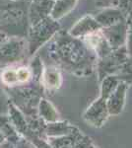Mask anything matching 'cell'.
Segmentation results:
<instances>
[{
  "mask_svg": "<svg viewBox=\"0 0 132 148\" xmlns=\"http://www.w3.org/2000/svg\"><path fill=\"white\" fill-rule=\"evenodd\" d=\"M49 53L55 63L78 77L90 75L97 65L96 54L84 42L70 35L56 36Z\"/></svg>",
  "mask_w": 132,
  "mask_h": 148,
  "instance_id": "cell-1",
  "label": "cell"
},
{
  "mask_svg": "<svg viewBox=\"0 0 132 148\" xmlns=\"http://www.w3.org/2000/svg\"><path fill=\"white\" fill-rule=\"evenodd\" d=\"M59 30V25L50 17H45L32 25L29 31V53L34 54Z\"/></svg>",
  "mask_w": 132,
  "mask_h": 148,
  "instance_id": "cell-2",
  "label": "cell"
},
{
  "mask_svg": "<svg viewBox=\"0 0 132 148\" xmlns=\"http://www.w3.org/2000/svg\"><path fill=\"white\" fill-rule=\"evenodd\" d=\"M26 29V13L17 5H8L0 9V31L16 34L24 33Z\"/></svg>",
  "mask_w": 132,
  "mask_h": 148,
  "instance_id": "cell-3",
  "label": "cell"
},
{
  "mask_svg": "<svg viewBox=\"0 0 132 148\" xmlns=\"http://www.w3.org/2000/svg\"><path fill=\"white\" fill-rule=\"evenodd\" d=\"M128 58L129 56L125 47L114 49L107 56L100 58V61L98 63L99 80L102 81L105 77L109 75H116Z\"/></svg>",
  "mask_w": 132,
  "mask_h": 148,
  "instance_id": "cell-4",
  "label": "cell"
},
{
  "mask_svg": "<svg viewBox=\"0 0 132 148\" xmlns=\"http://www.w3.org/2000/svg\"><path fill=\"white\" fill-rule=\"evenodd\" d=\"M26 42L22 38L14 37L0 42V64L9 65L19 62L25 56Z\"/></svg>",
  "mask_w": 132,
  "mask_h": 148,
  "instance_id": "cell-5",
  "label": "cell"
},
{
  "mask_svg": "<svg viewBox=\"0 0 132 148\" xmlns=\"http://www.w3.org/2000/svg\"><path fill=\"white\" fill-rule=\"evenodd\" d=\"M109 114L107 107V99L100 96L84 112L83 119L95 127H102L107 123Z\"/></svg>",
  "mask_w": 132,
  "mask_h": 148,
  "instance_id": "cell-6",
  "label": "cell"
},
{
  "mask_svg": "<svg viewBox=\"0 0 132 148\" xmlns=\"http://www.w3.org/2000/svg\"><path fill=\"white\" fill-rule=\"evenodd\" d=\"M101 32L112 51L120 49L126 42L127 23L125 21L117 23L110 27L101 29Z\"/></svg>",
  "mask_w": 132,
  "mask_h": 148,
  "instance_id": "cell-7",
  "label": "cell"
},
{
  "mask_svg": "<svg viewBox=\"0 0 132 148\" xmlns=\"http://www.w3.org/2000/svg\"><path fill=\"white\" fill-rule=\"evenodd\" d=\"M128 87L129 85L126 83L119 82L116 89L107 99V107L109 116H117L123 111Z\"/></svg>",
  "mask_w": 132,
  "mask_h": 148,
  "instance_id": "cell-8",
  "label": "cell"
},
{
  "mask_svg": "<svg viewBox=\"0 0 132 148\" xmlns=\"http://www.w3.org/2000/svg\"><path fill=\"white\" fill-rule=\"evenodd\" d=\"M44 90L49 93H54L56 90L60 88L62 84V76L60 70L56 66H49L44 68L40 79Z\"/></svg>",
  "mask_w": 132,
  "mask_h": 148,
  "instance_id": "cell-9",
  "label": "cell"
},
{
  "mask_svg": "<svg viewBox=\"0 0 132 148\" xmlns=\"http://www.w3.org/2000/svg\"><path fill=\"white\" fill-rule=\"evenodd\" d=\"M99 30H101V26L98 24L96 19L91 16H86L78 21L74 27H72L69 35L74 38H80L88 36Z\"/></svg>",
  "mask_w": 132,
  "mask_h": 148,
  "instance_id": "cell-10",
  "label": "cell"
},
{
  "mask_svg": "<svg viewBox=\"0 0 132 148\" xmlns=\"http://www.w3.org/2000/svg\"><path fill=\"white\" fill-rule=\"evenodd\" d=\"M76 126L70 125L67 121H55V123H47L44 128V134L47 137H59L64 135H69L77 131Z\"/></svg>",
  "mask_w": 132,
  "mask_h": 148,
  "instance_id": "cell-11",
  "label": "cell"
},
{
  "mask_svg": "<svg viewBox=\"0 0 132 148\" xmlns=\"http://www.w3.org/2000/svg\"><path fill=\"white\" fill-rule=\"evenodd\" d=\"M83 137L84 135L78 130L69 135L59 137H47L49 140L47 142L52 148H75L78 143L83 139Z\"/></svg>",
  "mask_w": 132,
  "mask_h": 148,
  "instance_id": "cell-12",
  "label": "cell"
},
{
  "mask_svg": "<svg viewBox=\"0 0 132 148\" xmlns=\"http://www.w3.org/2000/svg\"><path fill=\"white\" fill-rule=\"evenodd\" d=\"M53 0H36L31 7L30 20L31 24H35L40 20L47 17V14L50 13L53 6Z\"/></svg>",
  "mask_w": 132,
  "mask_h": 148,
  "instance_id": "cell-13",
  "label": "cell"
},
{
  "mask_svg": "<svg viewBox=\"0 0 132 148\" xmlns=\"http://www.w3.org/2000/svg\"><path fill=\"white\" fill-rule=\"evenodd\" d=\"M96 21L104 28L110 27L117 23L124 22V15L119 9H107L96 17Z\"/></svg>",
  "mask_w": 132,
  "mask_h": 148,
  "instance_id": "cell-14",
  "label": "cell"
},
{
  "mask_svg": "<svg viewBox=\"0 0 132 148\" xmlns=\"http://www.w3.org/2000/svg\"><path fill=\"white\" fill-rule=\"evenodd\" d=\"M38 116L42 119L45 123H55L59 121V114L52 106L51 103H49L45 99H40L38 106Z\"/></svg>",
  "mask_w": 132,
  "mask_h": 148,
  "instance_id": "cell-15",
  "label": "cell"
},
{
  "mask_svg": "<svg viewBox=\"0 0 132 148\" xmlns=\"http://www.w3.org/2000/svg\"><path fill=\"white\" fill-rule=\"evenodd\" d=\"M77 3V0H56L50 11V18L53 20H58L70 12Z\"/></svg>",
  "mask_w": 132,
  "mask_h": 148,
  "instance_id": "cell-16",
  "label": "cell"
},
{
  "mask_svg": "<svg viewBox=\"0 0 132 148\" xmlns=\"http://www.w3.org/2000/svg\"><path fill=\"white\" fill-rule=\"evenodd\" d=\"M0 131L4 135L7 141L16 144L21 139L20 134L12 125L9 116H0Z\"/></svg>",
  "mask_w": 132,
  "mask_h": 148,
  "instance_id": "cell-17",
  "label": "cell"
},
{
  "mask_svg": "<svg viewBox=\"0 0 132 148\" xmlns=\"http://www.w3.org/2000/svg\"><path fill=\"white\" fill-rule=\"evenodd\" d=\"M102 85H101V95L100 96L104 97L105 99H107L109 96L112 93L116 87L118 85L120 80L118 79L116 75H109L105 77L102 81Z\"/></svg>",
  "mask_w": 132,
  "mask_h": 148,
  "instance_id": "cell-18",
  "label": "cell"
},
{
  "mask_svg": "<svg viewBox=\"0 0 132 148\" xmlns=\"http://www.w3.org/2000/svg\"><path fill=\"white\" fill-rule=\"evenodd\" d=\"M116 75L118 77L120 82H124L128 85L132 84V57L129 56V58L123 63Z\"/></svg>",
  "mask_w": 132,
  "mask_h": 148,
  "instance_id": "cell-19",
  "label": "cell"
},
{
  "mask_svg": "<svg viewBox=\"0 0 132 148\" xmlns=\"http://www.w3.org/2000/svg\"><path fill=\"white\" fill-rule=\"evenodd\" d=\"M1 81L4 85L9 88L19 86L16 68L8 67V68L4 69L1 72Z\"/></svg>",
  "mask_w": 132,
  "mask_h": 148,
  "instance_id": "cell-20",
  "label": "cell"
},
{
  "mask_svg": "<svg viewBox=\"0 0 132 148\" xmlns=\"http://www.w3.org/2000/svg\"><path fill=\"white\" fill-rule=\"evenodd\" d=\"M17 77H18L19 86L25 85L32 80V71L28 66H20L17 67Z\"/></svg>",
  "mask_w": 132,
  "mask_h": 148,
  "instance_id": "cell-21",
  "label": "cell"
},
{
  "mask_svg": "<svg viewBox=\"0 0 132 148\" xmlns=\"http://www.w3.org/2000/svg\"><path fill=\"white\" fill-rule=\"evenodd\" d=\"M119 7L124 17L127 16L129 22L132 21V0H119Z\"/></svg>",
  "mask_w": 132,
  "mask_h": 148,
  "instance_id": "cell-22",
  "label": "cell"
},
{
  "mask_svg": "<svg viewBox=\"0 0 132 148\" xmlns=\"http://www.w3.org/2000/svg\"><path fill=\"white\" fill-rule=\"evenodd\" d=\"M126 51L128 56L132 57V21L127 23V34H126Z\"/></svg>",
  "mask_w": 132,
  "mask_h": 148,
  "instance_id": "cell-23",
  "label": "cell"
},
{
  "mask_svg": "<svg viewBox=\"0 0 132 148\" xmlns=\"http://www.w3.org/2000/svg\"><path fill=\"white\" fill-rule=\"evenodd\" d=\"M15 148H31V145L29 144V141L24 138H21L18 142L15 144Z\"/></svg>",
  "mask_w": 132,
  "mask_h": 148,
  "instance_id": "cell-24",
  "label": "cell"
},
{
  "mask_svg": "<svg viewBox=\"0 0 132 148\" xmlns=\"http://www.w3.org/2000/svg\"><path fill=\"white\" fill-rule=\"evenodd\" d=\"M111 2H112V0H97L96 3L101 7H107L111 4Z\"/></svg>",
  "mask_w": 132,
  "mask_h": 148,
  "instance_id": "cell-25",
  "label": "cell"
},
{
  "mask_svg": "<svg viewBox=\"0 0 132 148\" xmlns=\"http://www.w3.org/2000/svg\"><path fill=\"white\" fill-rule=\"evenodd\" d=\"M0 148H15V144H13V143L5 140V141L0 145Z\"/></svg>",
  "mask_w": 132,
  "mask_h": 148,
  "instance_id": "cell-26",
  "label": "cell"
},
{
  "mask_svg": "<svg viewBox=\"0 0 132 148\" xmlns=\"http://www.w3.org/2000/svg\"><path fill=\"white\" fill-rule=\"evenodd\" d=\"M5 140L6 139H5V137H4V135L2 134V132L0 131V145H1L4 141H5Z\"/></svg>",
  "mask_w": 132,
  "mask_h": 148,
  "instance_id": "cell-27",
  "label": "cell"
},
{
  "mask_svg": "<svg viewBox=\"0 0 132 148\" xmlns=\"http://www.w3.org/2000/svg\"><path fill=\"white\" fill-rule=\"evenodd\" d=\"M86 148H97V147H96L95 145L93 144V142H92V141H90V142H89L88 144H87V146H86Z\"/></svg>",
  "mask_w": 132,
  "mask_h": 148,
  "instance_id": "cell-28",
  "label": "cell"
},
{
  "mask_svg": "<svg viewBox=\"0 0 132 148\" xmlns=\"http://www.w3.org/2000/svg\"><path fill=\"white\" fill-rule=\"evenodd\" d=\"M3 38H4V35H3V34H1V33H0V42H1L2 40H3Z\"/></svg>",
  "mask_w": 132,
  "mask_h": 148,
  "instance_id": "cell-29",
  "label": "cell"
}]
</instances>
